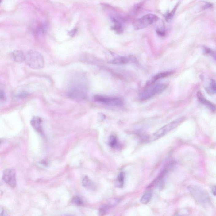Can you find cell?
<instances>
[{
  "instance_id": "6da1fadb",
  "label": "cell",
  "mask_w": 216,
  "mask_h": 216,
  "mask_svg": "<svg viewBox=\"0 0 216 216\" xmlns=\"http://www.w3.org/2000/svg\"><path fill=\"white\" fill-rule=\"evenodd\" d=\"M87 88L84 81L76 79L71 83L67 91V96L70 98L76 101H81L86 98Z\"/></svg>"
},
{
  "instance_id": "7a4b0ae2",
  "label": "cell",
  "mask_w": 216,
  "mask_h": 216,
  "mask_svg": "<svg viewBox=\"0 0 216 216\" xmlns=\"http://www.w3.org/2000/svg\"><path fill=\"white\" fill-rule=\"evenodd\" d=\"M25 62L30 68L39 69L44 66V60L42 55L37 51H29L25 54Z\"/></svg>"
},
{
  "instance_id": "3957f363",
  "label": "cell",
  "mask_w": 216,
  "mask_h": 216,
  "mask_svg": "<svg viewBox=\"0 0 216 216\" xmlns=\"http://www.w3.org/2000/svg\"><path fill=\"white\" fill-rule=\"evenodd\" d=\"M167 87V84L164 83H157L147 87V88L142 91L139 94V99L141 101L149 99L157 94L163 93Z\"/></svg>"
},
{
  "instance_id": "277c9868",
  "label": "cell",
  "mask_w": 216,
  "mask_h": 216,
  "mask_svg": "<svg viewBox=\"0 0 216 216\" xmlns=\"http://www.w3.org/2000/svg\"><path fill=\"white\" fill-rule=\"evenodd\" d=\"M188 190L196 201L202 205H206L210 202L208 193L204 190L197 186H190Z\"/></svg>"
},
{
  "instance_id": "5b68a950",
  "label": "cell",
  "mask_w": 216,
  "mask_h": 216,
  "mask_svg": "<svg viewBox=\"0 0 216 216\" xmlns=\"http://www.w3.org/2000/svg\"><path fill=\"white\" fill-rule=\"evenodd\" d=\"M184 120H185V118L184 117H181L162 127L156 132L153 134L152 137V140H156L164 137L166 134L168 133L169 132L177 128L184 121Z\"/></svg>"
},
{
  "instance_id": "8992f818",
  "label": "cell",
  "mask_w": 216,
  "mask_h": 216,
  "mask_svg": "<svg viewBox=\"0 0 216 216\" xmlns=\"http://www.w3.org/2000/svg\"><path fill=\"white\" fill-rule=\"evenodd\" d=\"M158 20L159 18L157 16L148 14L136 20L134 22L133 26L136 30H141L152 24Z\"/></svg>"
},
{
  "instance_id": "52a82bcc",
  "label": "cell",
  "mask_w": 216,
  "mask_h": 216,
  "mask_svg": "<svg viewBox=\"0 0 216 216\" xmlns=\"http://www.w3.org/2000/svg\"><path fill=\"white\" fill-rule=\"evenodd\" d=\"M93 99L95 102L109 106H120L123 104L122 100L118 97L95 95L93 97Z\"/></svg>"
},
{
  "instance_id": "ba28073f",
  "label": "cell",
  "mask_w": 216,
  "mask_h": 216,
  "mask_svg": "<svg viewBox=\"0 0 216 216\" xmlns=\"http://www.w3.org/2000/svg\"><path fill=\"white\" fill-rule=\"evenodd\" d=\"M3 179L8 185L14 187L16 185V172L13 169H7L3 172Z\"/></svg>"
},
{
  "instance_id": "9c48e42d",
  "label": "cell",
  "mask_w": 216,
  "mask_h": 216,
  "mask_svg": "<svg viewBox=\"0 0 216 216\" xmlns=\"http://www.w3.org/2000/svg\"><path fill=\"white\" fill-rule=\"evenodd\" d=\"M197 96L199 102L204 105L209 110L212 111H216V106L215 105L207 100L200 91L198 92Z\"/></svg>"
},
{
  "instance_id": "30bf717a",
  "label": "cell",
  "mask_w": 216,
  "mask_h": 216,
  "mask_svg": "<svg viewBox=\"0 0 216 216\" xmlns=\"http://www.w3.org/2000/svg\"><path fill=\"white\" fill-rule=\"evenodd\" d=\"M173 74H174V71H166L159 73L154 76L150 80L148 81V83H147V87L152 85L158 80L171 76Z\"/></svg>"
},
{
  "instance_id": "8fae6325",
  "label": "cell",
  "mask_w": 216,
  "mask_h": 216,
  "mask_svg": "<svg viewBox=\"0 0 216 216\" xmlns=\"http://www.w3.org/2000/svg\"><path fill=\"white\" fill-rule=\"evenodd\" d=\"M42 120L39 117H35L30 122L31 125L39 133L42 134Z\"/></svg>"
},
{
  "instance_id": "7c38bea8",
  "label": "cell",
  "mask_w": 216,
  "mask_h": 216,
  "mask_svg": "<svg viewBox=\"0 0 216 216\" xmlns=\"http://www.w3.org/2000/svg\"><path fill=\"white\" fill-rule=\"evenodd\" d=\"M130 61V58L123 56H119L110 61V64L116 65H122L128 64Z\"/></svg>"
},
{
  "instance_id": "4fadbf2b",
  "label": "cell",
  "mask_w": 216,
  "mask_h": 216,
  "mask_svg": "<svg viewBox=\"0 0 216 216\" xmlns=\"http://www.w3.org/2000/svg\"><path fill=\"white\" fill-rule=\"evenodd\" d=\"M12 57L16 62L21 63L25 61V54L22 51L16 50L12 53Z\"/></svg>"
},
{
  "instance_id": "5bb4252c",
  "label": "cell",
  "mask_w": 216,
  "mask_h": 216,
  "mask_svg": "<svg viewBox=\"0 0 216 216\" xmlns=\"http://www.w3.org/2000/svg\"><path fill=\"white\" fill-rule=\"evenodd\" d=\"M83 185L84 187L88 189H93L94 187V184L87 176L83 178L82 181Z\"/></svg>"
},
{
  "instance_id": "9a60e30c",
  "label": "cell",
  "mask_w": 216,
  "mask_h": 216,
  "mask_svg": "<svg viewBox=\"0 0 216 216\" xmlns=\"http://www.w3.org/2000/svg\"><path fill=\"white\" fill-rule=\"evenodd\" d=\"M206 91L208 94L213 95L216 94V82L214 80L211 79L209 85L206 89Z\"/></svg>"
},
{
  "instance_id": "2e32d148",
  "label": "cell",
  "mask_w": 216,
  "mask_h": 216,
  "mask_svg": "<svg viewBox=\"0 0 216 216\" xmlns=\"http://www.w3.org/2000/svg\"><path fill=\"white\" fill-rule=\"evenodd\" d=\"M124 173L123 172H120L117 177L115 182V185L116 187L122 188L124 186Z\"/></svg>"
},
{
  "instance_id": "e0dca14e",
  "label": "cell",
  "mask_w": 216,
  "mask_h": 216,
  "mask_svg": "<svg viewBox=\"0 0 216 216\" xmlns=\"http://www.w3.org/2000/svg\"><path fill=\"white\" fill-rule=\"evenodd\" d=\"M152 196V192L150 190H148L145 192V194L141 199L140 202L142 204H146L150 201Z\"/></svg>"
},
{
  "instance_id": "ac0fdd59",
  "label": "cell",
  "mask_w": 216,
  "mask_h": 216,
  "mask_svg": "<svg viewBox=\"0 0 216 216\" xmlns=\"http://www.w3.org/2000/svg\"><path fill=\"white\" fill-rule=\"evenodd\" d=\"M109 145L112 148H115L118 145V139L116 136L111 135L109 137Z\"/></svg>"
},
{
  "instance_id": "d6986e66",
  "label": "cell",
  "mask_w": 216,
  "mask_h": 216,
  "mask_svg": "<svg viewBox=\"0 0 216 216\" xmlns=\"http://www.w3.org/2000/svg\"><path fill=\"white\" fill-rule=\"evenodd\" d=\"M120 199L117 198H113L110 199L108 202V206L109 207H113L118 205L120 202Z\"/></svg>"
},
{
  "instance_id": "ffe728a7",
  "label": "cell",
  "mask_w": 216,
  "mask_h": 216,
  "mask_svg": "<svg viewBox=\"0 0 216 216\" xmlns=\"http://www.w3.org/2000/svg\"><path fill=\"white\" fill-rule=\"evenodd\" d=\"M113 29L117 33L120 34L123 31V27L122 24L121 23H114V25L113 27Z\"/></svg>"
},
{
  "instance_id": "44dd1931",
  "label": "cell",
  "mask_w": 216,
  "mask_h": 216,
  "mask_svg": "<svg viewBox=\"0 0 216 216\" xmlns=\"http://www.w3.org/2000/svg\"><path fill=\"white\" fill-rule=\"evenodd\" d=\"M71 202L77 206H82L84 203L83 199L79 196L74 197L72 199Z\"/></svg>"
},
{
  "instance_id": "7402d4cb",
  "label": "cell",
  "mask_w": 216,
  "mask_h": 216,
  "mask_svg": "<svg viewBox=\"0 0 216 216\" xmlns=\"http://www.w3.org/2000/svg\"><path fill=\"white\" fill-rule=\"evenodd\" d=\"M142 3H139L138 4H136L133 7L132 11L133 13H136V12H138L139 11V10L141 8L142 6Z\"/></svg>"
},
{
  "instance_id": "603a6c76",
  "label": "cell",
  "mask_w": 216,
  "mask_h": 216,
  "mask_svg": "<svg viewBox=\"0 0 216 216\" xmlns=\"http://www.w3.org/2000/svg\"><path fill=\"white\" fill-rule=\"evenodd\" d=\"M175 11V10H173L171 13L168 14L165 16V19H166V21L167 22H169V21H171V20H172L173 16H174Z\"/></svg>"
},
{
  "instance_id": "cb8c5ba5",
  "label": "cell",
  "mask_w": 216,
  "mask_h": 216,
  "mask_svg": "<svg viewBox=\"0 0 216 216\" xmlns=\"http://www.w3.org/2000/svg\"><path fill=\"white\" fill-rule=\"evenodd\" d=\"M98 118L99 121H102L106 119V117L105 115L104 114L99 113L98 114Z\"/></svg>"
},
{
  "instance_id": "d4e9b609",
  "label": "cell",
  "mask_w": 216,
  "mask_h": 216,
  "mask_svg": "<svg viewBox=\"0 0 216 216\" xmlns=\"http://www.w3.org/2000/svg\"><path fill=\"white\" fill-rule=\"evenodd\" d=\"M106 212V208L102 207L99 209V214L100 215H104Z\"/></svg>"
},
{
  "instance_id": "484cf974",
  "label": "cell",
  "mask_w": 216,
  "mask_h": 216,
  "mask_svg": "<svg viewBox=\"0 0 216 216\" xmlns=\"http://www.w3.org/2000/svg\"><path fill=\"white\" fill-rule=\"evenodd\" d=\"M1 101H4L6 100V96L5 94H4V92L2 91H1Z\"/></svg>"
},
{
  "instance_id": "4316f807",
  "label": "cell",
  "mask_w": 216,
  "mask_h": 216,
  "mask_svg": "<svg viewBox=\"0 0 216 216\" xmlns=\"http://www.w3.org/2000/svg\"><path fill=\"white\" fill-rule=\"evenodd\" d=\"M211 191H212L213 194L216 196V186L212 187V188H211Z\"/></svg>"
},
{
  "instance_id": "83f0119b",
  "label": "cell",
  "mask_w": 216,
  "mask_h": 216,
  "mask_svg": "<svg viewBox=\"0 0 216 216\" xmlns=\"http://www.w3.org/2000/svg\"><path fill=\"white\" fill-rule=\"evenodd\" d=\"M76 30H75V29H74L73 30H71V31L69 32V35L71 36H74V35L76 33Z\"/></svg>"
},
{
  "instance_id": "f1b7e54d",
  "label": "cell",
  "mask_w": 216,
  "mask_h": 216,
  "mask_svg": "<svg viewBox=\"0 0 216 216\" xmlns=\"http://www.w3.org/2000/svg\"><path fill=\"white\" fill-rule=\"evenodd\" d=\"M1 216H6L7 215V214L6 213V212L3 209H1Z\"/></svg>"
}]
</instances>
